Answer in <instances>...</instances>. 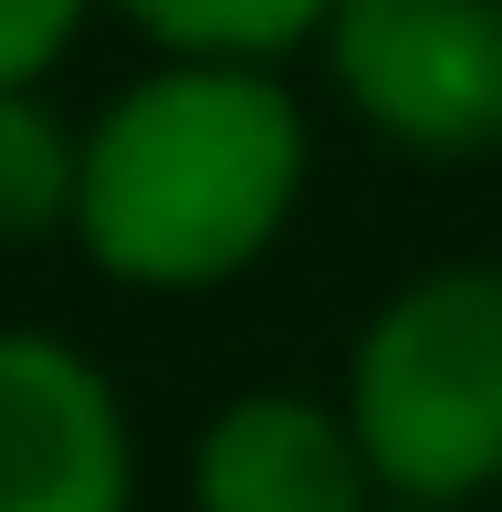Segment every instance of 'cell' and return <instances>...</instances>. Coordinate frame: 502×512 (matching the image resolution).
<instances>
[{
    "label": "cell",
    "mask_w": 502,
    "mask_h": 512,
    "mask_svg": "<svg viewBox=\"0 0 502 512\" xmlns=\"http://www.w3.org/2000/svg\"><path fill=\"white\" fill-rule=\"evenodd\" d=\"M304 126L262 74H157L84 147V241L126 283H220L283 230Z\"/></svg>",
    "instance_id": "1"
},
{
    "label": "cell",
    "mask_w": 502,
    "mask_h": 512,
    "mask_svg": "<svg viewBox=\"0 0 502 512\" xmlns=\"http://www.w3.org/2000/svg\"><path fill=\"white\" fill-rule=\"evenodd\" d=\"M356 439L408 502H461L502 471V283L440 272L377 314L356 356Z\"/></svg>",
    "instance_id": "2"
},
{
    "label": "cell",
    "mask_w": 502,
    "mask_h": 512,
    "mask_svg": "<svg viewBox=\"0 0 502 512\" xmlns=\"http://www.w3.org/2000/svg\"><path fill=\"white\" fill-rule=\"evenodd\" d=\"M335 74L398 147L471 157L502 136V0H335Z\"/></svg>",
    "instance_id": "3"
},
{
    "label": "cell",
    "mask_w": 502,
    "mask_h": 512,
    "mask_svg": "<svg viewBox=\"0 0 502 512\" xmlns=\"http://www.w3.org/2000/svg\"><path fill=\"white\" fill-rule=\"evenodd\" d=\"M0 512H126L116 398L42 335H0Z\"/></svg>",
    "instance_id": "4"
},
{
    "label": "cell",
    "mask_w": 502,
    "mask_h": 512,
    "mask_svg": "<svg viewBox=\"0 0 502 512\" xmlns=\"http://www.w3.org/2000/svg\"><path fill=\"white\" fill-rule=\"evenodd\" d=\"M356 492H367L356 450L304 398H251L199 450V502L210 512H356Z\"/></svg>",
    "instance_id": "5"
},
{
    "label": "cell",
    "mask_w": 502,
    "mask_h": 512,
    "mask_svg": "<svg viewBox=\"0 0 502 512\" xmlns=\"http://www.w3.org/2000/svg\"><path fill=\"white\" fill-rule=\"evenodd\" d=\"M84 168L74 147H63V126L42 105L0 95V241H32V230H53L63 209H74Z\"/></svg>",
    "instance_id": "6"
},
{
    "label": "cell",
    "mask_w": 502,
    "mask_h": 512,
    "mask_svg": "<svg viewBox=\"0 0 502 512\" xmlns=\"http://www.w3.org/2000/svg\"><path fill=\"white\" fill-rule=\"evenodd\" d=\"M126 11L178 53H283L325 21V0H126Z\"/></svg>",
    "instance_id": "7"
},
{
    "label": "cell",
    "mask_w": 502,
    "mask_h": 512,
    "mask_svg": "<svg viewBox=\"0 0 502 512\" xmlns=\"http://www.w3.org/2000/svg\"><path fill=\"white\" fill-rule=\"evenodd\" d=\"M74 21H84V0H0V95H11L21 74H42Z\"/></svg>",
    "instance_id": "8"
}]
</instances>
